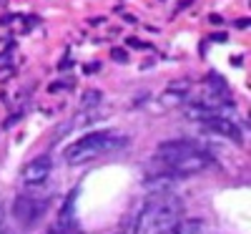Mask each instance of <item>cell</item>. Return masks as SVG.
I'll return each instance as SVG.
<instances>
[{
	"label": "cell",
	"instance_id": "2",
	"mask_svg": "<svg viewBox=\"0 0 251 234\" xmlns=\"http://www.w3.org/2000/svg\"><path fill=\"white\" fill-rule=\"evenodd\" d=\"M128 144L123 134L118 131H100V134H88L78 139L75 144H71L66 148V161L68 164H86L91 159H98V156H106V154H113L118 148H123Z\"/></svg>",
	"mask_w": 251,
	"mask_h": 234
},
{
	"label": "cell",
	"instance_id": "11",
	"mask_svg": "<svg viewBox=\"0 0 251 234\" xmlns=\"http://www.w3.org/2000/svg\"><path fill=\"white\" fill-rule=\"evenodd\" d=\"M161 234H176V229L171 227V229H166V232H161Z\"/></svg>",
	"mask_w": 251,
	"mask_h": 234
},
{
	"label": "cell",
	"instance_id": "10",
	"mask_svg": "<svg viewBox=\"0 0 251 234\" xmlns=\"http://www.w3.org/2000/svg\"><path fill=\"white\" fill-rule=\"evenodd\" d=\"M113 58H116V60H126L128 56H126V51H113Z\"/></svg>",
	"mask_w": 251,
	"mask_h": 234
},
{
	"label": "cell",
	"instance_id": "8",
	"mask_svg": "<svg viewBox=\"0 0 251 234\" xmlns=\"http://www.w3.org/2000/svg\"><path fill=\"white\" fill-rule=\"evenodd\" d=\"M100 98H103L100 91H88L86 96L80 98V106H83V109H93L96 103H100Z\"/></svg>",
	"mask_w": 251,
	"mask_h": 234
},
{
	"label": "cell",
	"instance_id": "3",
	"mask_svg": "<svg viewBox=\"0 0 251 234\" xmlns=\"http://www.w3.org/2000/svg\"><path fill=\"white\" fill-rule=\"evenodd\" d=\"M214 164V156L203 151V148H191L186 154H178L174 159H161V166H163V174L169 176H191V174H199L203 169H208Z\"/></svg>",
	"mask_w": 251,
	"mask_h": 234
},
{
	"label": "cell",
	"instance_id": "9",
	"mask_svg": "<svg viewBox=\"0 0 251 234\" xmlns=\"http://www.w3.org/2000/svg\"><path fill=\"white\" fill-rule=\"evenodd\" d=\"M113 234H136V219H131L123 229H118V232H113Z\"/></svg>",
	"mask_w": 251,
	"mask_h": 234
},
{
	"label": "cell",
	"instance_id": "6",
	"mask_svg": "<svg viewBox=\"0 0 251 234\" xmlns=\"http://www.w3.org/2000/svg\"><path fill=\"white\" fill-rule=\"evenodd\" d=\"M201 129L211 131V134H219V136H226V139H234V141H241V131L234 121H228L226 116H211L201 121Z\"/></svg>",
	"mask_w": 251,
	"mask_h": 234
},
{
	"label": "cell",
	"instance_id": "12",
	"mask_svg": "<svg viewBox=\"0 0 251 234\" xmlns=\"http://www.w3.org/2000/svg\"><path fill=\"white\" fill-rule=\"evenodd\" d=\"M0 224H3V209H0Z\"/></svg>",
	"mask_w": 251,
	"mask_h": 234
},
{
	"label": "cell",
	"instance_id": "1",
	"mask_svg": "<svg viewBox=\"0 0 251 234\" xmlns=\"http://www.w3.org/2000/svg\"><path fill=\"white\" fill-rule=\"evenodd\" d=\"M183 214V202L169 191L153 194L136 217V234H161L171 229Z\"/></svg>",
	"mask_w": 251,
	"mask_h": 234
},
{
	"label": "cell",
	"instance_id": "4",
	"mask_svg": "<svg viewBox=\"0 0 251 234\" xmlns=\"http://www.w3.org/2000/svg\"><path fill=\"white\" fill-rule=\"evenodd\" d=\"M46 209H48V199L40 202L38 197H18L15 204H13V214L18 217V222H23V224H35L40 217L46 214Z\"/></svg>",
	"mask_w": 251,
	"mask_h": 234
},
{
	"label": "cell",
	"instance_id": "5",
	"mask_svg": "<svg viewBox=\"0 0 251 234\" xmlns=\"http://www.w3.org/2000/svg\"><path fill=\"white\" fill-rule=\"evenodd\" d=\"M50 169H53L50 156H38V159H33L30 164H25L20 179H23V184H28V186H40V184L50 176Z\"/></svg>",
	"mask_w": 251,
	"mask_h": 234
},
{
	"label": "cell",
	"instance_id": "7",
	"mask_svg": "<svg viewBox=\"0 0 251 234\" xmlns=\"http://www.w3.org/2000/svg\"><path fill=\"white\" fill-rule=\"evenodd\" d=\"M100 114L96 111V109H86V111H83V114H78L68 126H66V129H63V131H68V129H83V126H88V123H93L96 118H98Z\"/></svg>",
	"mask_w": 251,
	"mask_h": 234
}]
</instances>
